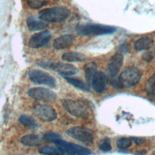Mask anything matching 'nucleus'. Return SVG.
Masks as SVG:
<instances>
[{"label":"nucleus","instance_id":"29","mask_svg":"<svg viewBox=\"0 0 155 155\" xmlns=\"http://www.w3.org/2000/svg\"><path fill=\"white\" fill-rule=\"evenodd\" d=\"M119 50L120 52L122 53H126L128 51V45H126V44H122L121 45L119 48Z\"/></svg>","mask_w":155,"mask_h":155},{"label":"nucleus","instance_id":"8","mask_svg":"<svg viewBox=\"0 0 155 155\" xmlns=\"http://www.w3.org/2000/svg\"><path fill=\"white\" fill-rule=\"evenodd\" d=\"M33 114L42 122H51L57 117L56 110L47 105L38 104L32 109Z\"/></svg>","mask_w":155,"mask_h":155},{"label":"nucleus","instance_id":"5","mask_svg":"<svg viewBox=\"0 0 155 155\" xmlns=\"http://www.w3.org/2000/svg\"><path fill=\"white\" fill-rule=\"evenodd\" d=\"M62 105L64 108L71 116L83 119L89 117V112L85 106L71 99H64L62 101Z\"/></svg>","mask_w":155,"mask_h":155},{"label":"nucleus","instance_id":"26","mask_svg":"<svg viewBox=\"0 0 155 155\" xmlns=\"http://www.w3.org/2000/svg\"><path fill=\"white\" fill-rule=\"evenodd\" d=\"M99 149L104 152H108L111 150L110 140L108 138H105L102 140L99 144Z\"/></svg>","mask_w":155,"mask_h":155},{"label":"nucleus","instance_id":"13","mask_svg":"<svg viewBox=\"0 0 155 155\" xmlns=\"http://www.w3.org/2000/svg\"><path fill=\"white\" fill-rule=\"evenodd\" d=\"M124 58L122 54H116L113 55L110 59L108 64L107 70L108 76L111 78H115L120 70Z\"/></svg>","mask_w":155,"mask_h":155},{"label":"nucleus","instance_id":"24","mask_svg":"<svg viewBox=\"0 0 155 155\" xmlns=\"http://www.w3.org/2000/svg\"><path fill=\"white\" fill-rule=\"evenodd\" d=\"M48 0H27L28 6L33 9H39L45 5Z\"/></svg>","mask_w":155,"mask_h":155},{"label":"nucleus","instance_id":"20","mask_svg":"<svg viewBox=\"0 0 155 155\" xmlns=\"http://www.w3.org/2000/svg\"><path fill=\"white\" fill-rule=\"evenodd\" d=\"M145 91L148 98L151 101L155 100V74L151 76L145 84Z\"/></svg>","mask_w":155,"mask_h":155},{"label":"nucleus","instance_id":"28","mask_svg":"<svg viewBox=\"0 0 155 155\" xmlns=\"http://www.w3.org/2000/svg\"><path fill=\"white\" fill-rule=\"evenodd\" d=\"M111 85L116 88H122V86L120 85V83L119 82V78H113L112 79V80L111 81Z\"/></svg>","mask_w":155,"mask_h":155},{"label":"nucleus","instance_id":"19","mask_svg":"<svg viewBox=\"0 0 155 155\" xmlns=\"http://www.w3.org/2000/svg\"><path fill=\"white\" fill-rule=\"evenodd\" d=\"M153 40L149 38H142L137 40L134 45V48L138 51L148 50L153 45Z\"/></svg>","mask_w":155,"mask_h":155},{"label":"nucleus","instance_id":"7","mask_svg":"<svg viewBox=\"0 0 155 155\" xmlns=\"http://www.w3.org/2000/svg\"><path fill=\"white\" fill-rule=\"evenodd\" d=\"M66 134L70 137L84 143L91 144L93 142V133L83 127H74L68 129Z\"/></svg>","mask_w":155,"mask_h":155},{"label":"nucleus","instance_id":"31","mask_svg":"<svg viewBox=\"0 0 155 155\" xmlns=\"http://www.w3.org/2000/svg\"><path fill=\"white\" fill-rule=\"evenodd\" d=\"M143 58L145 59L147 61H149L153 59V56L150 54V53H148L144 54V56H143Z\"/></svg>","mask_w":155,"mask_h":155},{"label":"nucleus","instance_id":"23","mask_svg":"<svg viewBox=\"0 0 155 155\" xmlns=\"http://www.w3.org/2000/svg\"><path fill=\"white\" fill-rule=\"evenodd\" d=\"M19 122L26 127L36 128L38 127V124L35 120L33 117L27 115H21L19 117Z\"/></svg>","mask_w":155,"mask_h":155},{"label":"nucleus","instance_id":"22","mask_svg":"<svg viewBox=\"0 0 155 155\" xmlns=\"http://www.w3.org/2000/svg\"><path fill=\"white\" fill-rule=\"evenodd\" d=\"M38 152L40 154L44 155H64V152L59 148L50 147V146H44L39 148Z\"/></svg>","mask_w":155,"mask_h":155},{"label":"nucleus","instance_id":"2","mask_svg":"<svg viewBox=\"0 0 155 155\" xmlns=\"http://www.w3.org/2000/svg\"><path fill=\"white\" fill-rule=\"evenodd\" d=\"M77 32L82 36L102 35L113 33L116 31V28L111 26L101 24H85L77 27Z\"/></svg>","mask_w":155,"mask_h":155},{"label":"nucleus","instance_id":"25","mask_svg":"<svg viewBox=\"0 0 155 155\" xmlns=\"http://www.w3.org/2000/svg\"><path fill=\"white\" fill-rule=\"evenodd\" d=\"M132 144V140L130 138L121 137L116 141V145L120 149H126Z\"/></svg>","mask_w":155,"mask_h":155},{"label":"nucleus","instance_id":"3","mask_svg":"<svg viewBox=\"0 0 155 155\" xmlns=\"http://www.w3.org/2000/svg\"><path fill=\"white\" fill-rule=\"evenodd\" d=\"M37 64L40 67L54 70L64 76L74 75L78 72V70L75 66L69 64L53 62L47 60L39 61Z\"/></svg>","mask_w":155,"mask_h":155},{"label":"nucleus","instance_id":"17","mask_svg":"<svg viewBox=\"0 0 155 155\" xmlns=\"http://www.w3.org/2000/svg\"><path fill=\"white\" fill-rule=\"evenodd\" d=\"M62 59L66 62H82L86 59V56L82 53L70 51L64 53Z\"/></svg>","mask_w":155,"mask_h":155},{"label":"nucleus","instance_id":"14","mask_svg":"<svg viewBox=\"0 0 155 155\" xmlns=\"http://www.w3.org/2000/svg\"><path fill=\"white\" fill-rule=\"evenodd\" d=\"M75 36L73 35H64L54 39L53 47L56 50H63L69 47L74 42Z\"/></svg>","mask_w":155,"mask_h":155},{"label":"nucleus","instance_id":"9","mask_svg":"<svg viewBox=\"0 0 155 155\" xmlns=\"http://www.w3.org/2000/svg\"><path fill=\"white\" fill-rule=\"evenodd\" d=\"M28 94L35 100L44 102H53L56 98V94L54 91L42 87L31 88L28 91Z\"/></svg>","mask_w":155,"mask_h":155},{"label":"nucleus","instance_id":"11","mask_svg":"<svg viewBox=\"0 0 155 155\" xmlns=\"http://www.w3.org/2000/svg\"><path fill=\"white\" fill-rule=\"evenodd\" d=\"M51 34L48 31H43L33 35L29 41L28 46L32 48H39L45 46L50 40Z\"/></svg>","mask_w":155,"mask_h":155},{"label":"nucleus","instance_id":"1","mask_svg":"<svg viewBox=\"0 0 155 155\" xmlns=\"http://www.w3.org/2000/svg\"><path fill=\"white\" fill-rule=\"evenodd\" d=\"M39 19L47 22H60L67 19L70 15V10L63 6L47 8L39 12Z\"/></svg>","mask_w":155,"mask_h":155},{"label":"nucleus","instance_id":"4","mask_svg":"<svg viewBox=\"0 0 155 155\" xmlns=\"http://www.w3.org/2000/svg\"><path fill=\"white\" fill-rule=\"evenodd\" d=\"M141 76L142 72L139 68L128 67L120 73L119 80L122 88H130L139 82Z\"/></svg>","mask_w":155,"mask_h":155},{"label":"nucleus","instance_id":"32","mask_svg":"<svg viewBox=\"0 0 155 155\" xmlns=\"http://www.w3.org/2000/svg\"><path fill=\"white\" fill-rule=\"evenodd\" d=\"M151 155H155V151L153 152V153H152V154H151Z\"/></svg>","mask_w":155,"mask_h":155},{"label":"nucleus","instance_id":"12","mask_svg":"<svg viewBox=\"0 0 155 155\" xmlns=\"http://www.w3.org/2000/svg\"><path fill=\"white\" fill-rule=\"evenodd\" d=\"M108 82V78L106 74L102 71H97L93 77L91 85L96 92L102 93L105 91Z\"/></svg>","mask_w":155,"mask_h":155},{"label":"nucleus","instance_id":"30","mask_svg":"<svg viewBox=\"0 0 155 155\" xmlns=\"http://www.w3.org/2000/svg\"><path fill=\"white\" fill-rule=\"evenodd\" d=\"M131 140L136 144H140L143 142V139L140 137H131Z\"/></svg>","mask_w":155,"mask_h":155},{"label":"nucleus","instance_id":"16","mask_svg":"<svg viewBox=\"0 0 155 155\" xmlns=\"http://www.w3.org/2000/svg\"><path fill=\"white\" fill-rule=\"evenodd\" d=\"M26 24L30 31H39L47 27V24L44 21L35 16L28 17L26 20Z\"/></svg>","mask_w":155,"mask_h":155},{"label":"nucleus","instance_id":"27","mask_svg":"<svg viewBox=\"0 0 155 155\" xmlns=\"http://www.w3.org/2000/svg\"><path fill=\"white\" fill-rule=\"evenodd\" d=\"M44 137L45 139V140L50 141V142H55L56 140L61 139V137L59 134L56 133H53V132H48L46 133L44 136Z\"/></svg>","mask_w":155,"mask_h":155},{"label":"nucleus","instance_id":"6","mask_svg":"<svg viewBox=\"0 0 155 155\" xmlns=\"http://www.w3.org/2000/svg\"><path fill=\"white\" fill-rule=\"evenodd\" d=\"M58 148L67 155H90V150L85 147L73 143L68 142L61 139L53 142Z\"/></svg>","mask_w":155,"mask_h":155},{"label":"nucleus","instance_id":"21","mask_svg":"<svg viewBox=\"0 0 155 155\" xmlns=\"http://www.w3.org/2000/svg\"><path fill=\"white\" fill-rule=\"evenodd\" d=\"M64 79L70 84H71L74 87L81 90L84 91H89L90 90V85H88L87 84L85 83L84 81H82L81 79H77V78H70L64 76Z\"/></svg>","mask_w":155,"mask_h":155},{"label":"nucleus","instance_id":"15","mask_svg":"<svg viewBox=\"0 0 155 155\" xmlns=\"http://www.w3.org/2000/svg\"><path fill=\"white\" fill-rule=\"evenodd\" d=\"M21 143L27 147H38L42 143V139L38 134H29L22 136L20 139Z\"/></svg>","mask_w":155,"mask_h":155},{"label":"nucleus","instance_id":"10","mask_svg":"<svg viewBox=\"0 0 155 155\" xmlns=\"http://www.w3.org/2000/svg\"><path fill=\"white\" fill-rule=\"evenodd\" d=\"M28 78L31 81L37 84L45 85L49 87L56 85L55 79L50 74L40 70H31L28 72Z\"/></svg>","mask_w":155,"mask_h":155},{"label":"nucleus","instance_id":"18","mask_svg":"<svg viewBox=\"0 0 155 155\" xmlns=\"http://www.w3.org/2000/svg\"><path fill=\"white\" fill-rule=\"evenodd\" d=\"M84 70L87 84L89 85L91 84L93 77L97 72V65L94 62H88L84 65Z\"/></svg>","mask_w":155,"mask_h":155}]
</instances>
